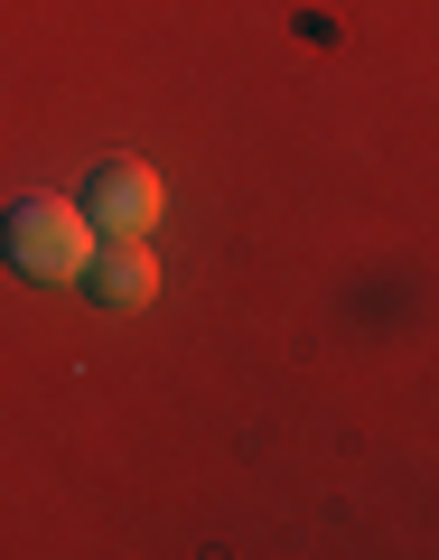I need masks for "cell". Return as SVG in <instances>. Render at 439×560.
Here are the masks:
<instances>
[{
    "mask_svg": "<svg viewBox=\"0 0 439 560\" xmlns=\"http://www.w3.org/2000/svg\"><path fill=\"white\" fill-rule=\"evenodd\" d=\"M160 206H169V187H160V168H140V160H103L94 187H84V224L113 234V243L160 234Z\"/></svg>",
    "mask_w": 439,
    "mask_h": 560,
    "instance_id": "7a4b0ae2",
    "label": "cell"
},
{
    "mask_svg": "<svg viewBox=\"0 0 439 560\" xmlns=\"http://www.w3.org/2000/svg\"><path fill=\"white\" fill-rule=\"evenodd\" d=\"M0 261L20 280H84V261H94V224H84L76 197H20L10 215H0Z\"/></svg>",
    "mask_w": 439,
    "mask_h": 560,
    "instance_id": "6da1fadb",
    "label": "cell"
},
{
    "mask_svg": "<svg viewBox=\"0 0 439 560\" xmlns=\"http://www.w3.org/2000/svg\"><path fill=\"white\" fill-rule=\"evenodd\" d=\"M84 280H94V300H103V308H140L150 290H160V261L140 253V243H113V234H103L94 261H84Z\"/></svg>",
    "mask_w": 439,
    "mask_h": 560,
    "instance_id": "3957f363",
    "label": "cell"
}]
</instances>
